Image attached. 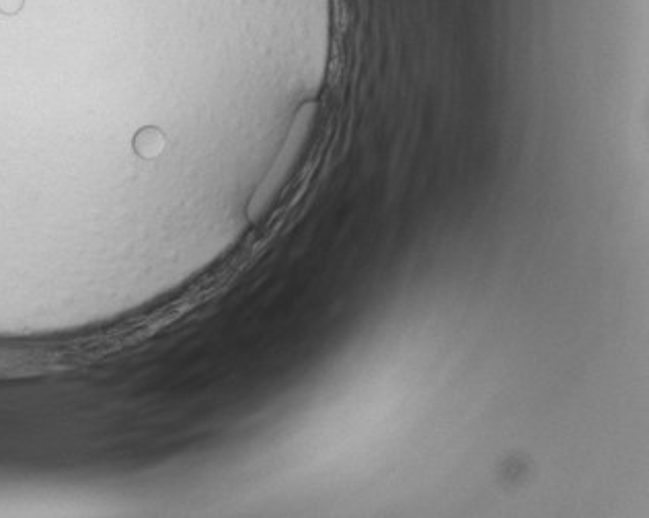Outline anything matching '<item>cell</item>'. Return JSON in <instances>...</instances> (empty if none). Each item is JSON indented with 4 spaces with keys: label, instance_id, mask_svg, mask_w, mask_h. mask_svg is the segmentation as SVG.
<instances>
[{
    "label": "cell",
    "instance_id": "6da1fadb",
    "mask_svg": "<svg viewBox=\"0 0 649 518\" xmlns=\"http://www.w3.org/2000/svg\"><path fill=\"white\" fill-rule=\"evenodd\" d=\"M134 146L142 157H153L162 148V136L157 130H144L136 136Z\"/></svg>",
    "mask_w": 649,
    "mask_h": 518
}]
</instances>
